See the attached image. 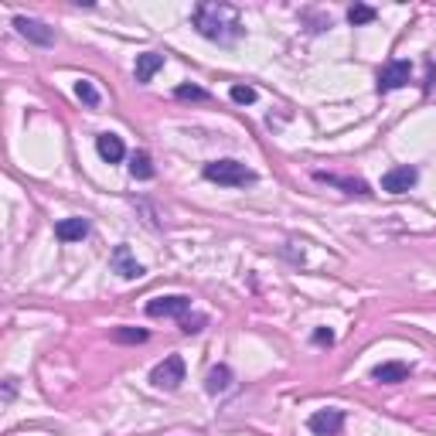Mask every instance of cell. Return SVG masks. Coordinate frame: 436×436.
Masks as SVG:
<instances>
[{
  "label": "cell",
  "mask_w": 436,
  "mask_h": 436,
  "mask_svg": "<svg viewBox=\"0 0 436 436\" xmlns=\"http://www.w3.org/2000/svg\"><path fill=\"white\" fill-rule=\"evenodd\" d=\"M174 95H177V99H191V103H204V99H208V93L198 89V85H177Z\"/></svg>",
  "instance_id": "obj_20"
},
{
  "label": "cell",
  "mask_w": 436,
  "mask_h": 436,
  "mask_svg": "<svg viewBox=\"0 0 436 436\" xmlns=\"http://www.w3.org/2000/svg\"><path fill=\"white\" fill-rule=\"evenodd\" d=\"M317 181H327V185H338L344 191H351V194H372L368 185H361V181H344V177H334V174H317Z\"/></svg>",
  "instance_id": "obj_17"
},
{
  "label": "cell",
  "mask_w": 436,
  "mask_h": 436,
  "mask_svg": "<svg viewBox=\"0 0 436 436\" xmlns=\"http://www.w3.org/2000/svg\"><path fill=\"white\" fill-rule=\"evenodd\" d=\"M95 150H99V157H103L106 164H120L126 157V147L116 133H99V137H95Z\"/></svg>",
  "instance_id": "obj_10"
},
{
  "label": "cell",
  "mask_w": 436,
  "mask_h": 436,
  "mask_svg": "<svg viewBox=\"0 0 436 436\" xmlns=\"http://www.w3.org/2000/svg\"><path fill=\"white\" fill-rule=\"evenodd\" d=\"M232 385V368L229 365H218V368H212L208 372V378H204V389H208V395H218V392H225Z\"/></svg>",
  "instance_id": "obj_14"
},
{
  "label": "cell",
  "mask_w": 436,
  "mask_h": 436,
  "mask_svg": "<svg viewBox=\"0 0 436 436\" xmlns=\"http://www.w3.org/2000/svg\"><path fill=\"white\" fill-rule=\"evenodd\" d=\"M194 31L208 38V41L232 45V41H239L246 34V28L239 21V11L229 7V4H198L194 7Z\"/></svg>",
  "instance_id": "obj_1"
},
{
  "label": "cell",
  "mask_w": 436,
  "mask_h": 436,
  "mask_svg": "<svg viewBox=\"0 0 436 436\" xmlns=\"http://www.w3.org/2000/svg\"><path fill=\"white\" fill-rule=\"evenodd\" d=\"M55 235H58V242H82L89 235V222L85 218H62L55 225Z\"/></svg>",
  "instance_id": "obj_12"
},
{
  "label": "cell",
  "mask_w": 436,
  "mask_h": 436,
  "mask_svg": "<svg viewBox=\"0 0 436 436\" xmlns=\"http://www.w3.org/2000/svg\"><path fill=\"white\" fill-rule=\"evenodd\" d=\"M416 181H420L416 167H392V171L382 177V191H389V194H405L409 187H416Z\"/></svg>",
  "instance_id": "obj_9"
},
{
  "label": "cell",
  "mask_w": 436,
  "mask_h": 436,
  "mask_svg": "<svg viewBox=\"0 0 436 436\" xmlns=\"http://www.w3.org/2000/svg\"><path fill=\"white\" fill-rule=\"evenodd\" d=\"M113 341L116 344H143L147 341V331H143V327H116V331H113Z\"/></svg>",
  "instance_id": "obj_16"
},
{
  "label": "cell",
  "mask_w": 436,
  "mask_h": 436,
  "mask_svg": "<svg viewBox=\"0 0 436 436\" xmlns=\"http://www.w3.org/2000/svg\"><path fill=\"white\" fill-rule=\"evenodd\" d=\"M409 372H412V368H409L405 361H385V365L372 368V378L375 382H382V385H395V382H405Z\"/></svg>",
  "instance_id": "obj_11"
},
{
  "label": "cell",
  "mask_w": 436,
  "mask_h": 436,
  "mask_svg": "<svg viewBox=\"0 0 436 436\" xmlns=\"http://www.w3.org/2000/svg\"><path fill=\"white\" fill-rule=\"evenodd\" d=\"M412 76V65L403 62V58H395L389 62L382 72H378V93H395V89H403L405 82Z\"/></svg>",
  "instance_id": "obj_6"
},
{
  "label": "cell",
  "mask_w": 436,
  "mask_h": 436,
  "mask_svg": "<svg viewBox=\"0 0 436 436\" xmlns=\"http://www.w3.org/2000/svg\"><path fill=\"white\" fill-rule=\"evenodd\" d=\"M204 177L215 181V185H225V187L256 185V171H249L239 160H212V164H204Z\"/></svg>",
  "instance_id": "obj_2"
},
{
  "label": "cell",
  "mask_w": 436,
  "mask_h": 436,
  "mask_svg": "<svg viewBox=\"0 0 436 436\" xmlns=\"http://www.w3.org/2000/svg\"><path fill=\"white\" fill-rule=\"evenodd\" d=\"M204 324H208V317H204V313L181 317V331H185V334H198V331H204Z\"/></svg>",
  "instance_id": "obj_22"
},
{
  "label": "cell",
  "mask_w": 436,
  "mask_h": 436,
  "mask_svg": "<svg viewBox=\"0 0 436 436\" xmlns=\"http://www.w3.org/2000/svg\"><path fill=\"white\" fill-rule=\"evenodd\" d=\"M130 174H133L137 181H150V177H154V164H150V157L143 154V150L133 154V160H130Z\"/></svg>",
  "instance_id": "obj_15"
},
{
  "label": "cell",
  "mask_w": 436,
  "mask_h": 436,
  "mask_svg": "<svg viewBox=\"0 0 436 436\" xmlns=\"http://www.w3.org/2000/svg\"><path fill=\"white\" fill-rule=\"evenodd\" d=\"M187 311H191V296H185V294L157 296V300L147 303L150 317H187Z\"/></svg>",
  "instance_id": "obj_5"
},
{
  "label": "cell",
  "mask_w": 436,
  "mask_h": 436,
  "mask_svg": "<svg viewBox=\"0 0 436 436\" xmlns=\"http://www.w3.org/2000/svg\"><path fill=\"white\" fill-rule=\"evenodd\" d=\"M232 103H239V106L256 103V89L252 85H232Z\"/></svg>",
  "instance_id": "obj_21"
},
{
  "label": "cell",
  "mask_w": 436,
  "mask_h": 436,
  "mask_svg": "<svg viewBox=\"0 0 436 436\" xmlns=\"http://www.w3.org/2000/svg\"><path fill=\"white\" fill-rule=\"evenodd\" d=\"M341 426H344V409H317L307 420V430L313 436H338Z\"/></svg>",
  "instance_id": "obj_4"
},
{
  "label": "cell",
  "mask_w": 436,
  "mask_h": 436,
  "mask_svg": "<svg viewBox=\"0 0 436 436\" xmlns=\"http://www.w3.org/2000/svg\"><path fill=\"white\" fill-rule=\"evenodd\" d=\"M313 344H327V348H331V344H334V334H331L327 327H317V331H313Z\"/></svg>",
  "instance_id": "obj_23"
},
{
  "label": "cell",
  "mask_w": 436,
  "mask_h": 436,
  "mask_svg": "<svg viewBox=\"0 0 436 436\" xmlns=\"http://www.w3.org/2000/svg\"><path fill=\"white\" fill-rule=\"evenodd\" d=\"M150 382L164 392L181 389V382H185V358H181V355H167V358L150 372Z\"/></svg>",
  "instance_id": "obj_3"
},
{
  "label": "cell",
  "mask_w": 436,
  "mask_h": 436,
  "mask_svg": "<svg viewBox=\"0 0 436 436\" xmlns=\"http://www.w3.org/2000/svg\"><path fill=\"white\" fill-rule=\"evenodd\" d=\"M14 28L21 38H28L34 45H55V31L45 28L41 21H34V17H14Z\"/></svg>",
  "instance_id": "obj_8"
},
{
  "label": "cell",
  "mask_w": 436,
  "mask_h": 436,
  "mask_svg": "<svg viewBox=\"0 0 436 436\" xmlns=\"http://www.w3.org/2000/svg\"><path fill=\"white\" fill-rule=\"evenodd\" d=\"M76 95L85 103V106H93V109L99 106V93H95V85L89 82V78H78L76 82Z\"/></svg>",
  "instance_id": "obj_18"
},
{
  "label": "cell",
  "mask_w": 436,
  "mask_h": 436,
  "mask_svg": "<svg viewBox=\"0 0 436 436\" xmlns=\"http://www.w3.org/2000/svg\"><path fill=\"white\" fill-rule=\"evenodd\" d=\"M348 21L358 28V24H372L375 21V7H368V4H355L351 11H348Z\"/></svg>",
  "instance_id": "obj_19"
},
{
  "label": "cell",
  "mask_w": 436,
  "mask_h": 436,
  "mask_svg": "<svg viewBox=\"0 0 436 436\" xmlns=\"http://www.w3.org/2000/svg\"><path fill=\"white\" fill-rule=\"evenodd\" d=\"M164 68V55L160 51H143L137 55V82H150Z\"/></svg>",
  "instance_id": "obj_13"
},
{
  "label": "cell",
  "mask_w": 436,
  "mask_h": 436,
  "mask_svg": "<svg viewBox=\"0 0 436 436\" xmlns=\"http://www.w3.org/2000/svg\"><path fill=\"white\" fill-rule=\"evenodd\" d=\"M109 266H113V273H120L123 280H140L143 276V266L137 263V256L130 252V246H116L113 256H109Z\"/></svg>",
  "instance_id": "obj_7"
}]
</instances>
